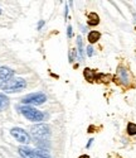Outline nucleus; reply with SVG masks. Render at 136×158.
Returning <instances> with one entry per match:
<instances>
[{
  "mask_svg": "<svg viewBox=\"0 0 136 158\" xmlns=\"http://www.w3.org/2000/svg\"><path fill=\"white\" fill-rule=\"evenodd\" d=\"M37 154H38V158H50V156L46 152V151H42V149H37L35 151Z\"/></svg>",
  "mask_w": 136,
  "mask_h": 158,
  "instance_id": "dca6fc26",
  "label": "nucleus"
},
{
  "mask_svg": "<svg viewBox=\"0 0 136 158\" xmlns=\"http://www.w3.org/2000/svg\"><path fill=\"white\" fill-rule=\"evenodd\" d=\"M77 46H78V56H79V60H81V61H83V60H85V52H83L82 37H81V35L77 37Z\"/></svg>",
  "mask_w": 136,
  "mask_h": 158,
  "instance_id": "1a4fd4ad",
  "label": "nucleus"
},
{
  "mask_svg": "<svg viewBox=\"0 0 136 158\" xmlns=\"http://www.w3.org/2000/svg\"><path fill=\"white\" fill-rule=\"evenodd\" d=\"M0 14H2V9H0Z\"/></svg>",
  "mask_w": 136,
  "mask_h": 158,
  "instance_id": "5701e85b",
  "label": "nucleus"
},
{
  "mask_svg": "<svg viewBox=\"0 0 136 158\" xmlns=\"http://www.w3.org/2000/svg\"><path fill=\"white\" fill-rule=\"evenodd\" d=\"M25 86H26V82L24 78L17 77V78H11L8 82H4L2 89L5 93H17V91H20L22 89H24Z\"/></svg>",
  "mask_w": 136,
  "mask_h": 158,
  "instance_id": "7ed1b4c3",
  "label": "nucleus"
},
{
  "mask_svg": "<svg viewBox=\"0 0 136 158\" xmlns=\"http://www.w3.org/2000/svg\"><path fill=\"white\" fill-rule=\"evenodd\" d=\"M46 101H47V96L43 93H33V94H29L28 96L22 99L23 104H34V105L44 104Z\"/></svg>",
  "mask_w": 136,
  "mask_h": 158,
  "instance_id": "20e7f679",
  "label": "nucleus"
},
{
  "mask_svg": "<svg viewBox=\"0 0 136 158\" xmlns=\"http://www.w3.org/2000/svg\"><path fill=\"white\" fill-rule=\"evenodd\" d=\"M67 35H68V38H71V37L73 35V33H72V27H71V25H68V28H67Z\"/></svg>",
  "mask_w": 136,
  "mask_h": 158,
  "instance_id": "a211bd4d",
  "label": "nucleus"
},
{
  "mask_svg": "<svg viewBox=\"0 0 136 158\" xmlns=\"http://www.w3.org/2000/svg\"><path fill=\"white\" fill-rule=\"evenodd\" d=\"M20 113L26 118L28 120H32V122H40L44 119V114L42 111H39L29 105H23V106L19 108Z\"/></svg>",
  "mask_w": 136,
  "mask_h": 158,
  "instance_id": "f03ea898",
  "label": "nucleus"
},
{
  "mask_svg": "<svg viewBox=\"0 0 136 158\" xmlns=\"http://www.w3.org/2000/svg\"><path fill=\"white\" fill-rule=\"evenodd\" d=\"M37 146L39 147V149H48L49 143H47L46 140H37Z\"/></svg>",
  "mask_w": 136,
  "mask_h": 158,
  "instance_id": "2eb2a0df",
  "label": "nucleus"
},
{
  "mask_svg": "<svg viewBox=\"0 0 136 158\" xmlns=\"http://www.w3.org/2000/svg\"><path fill=\"white\" fill-rule=\"evenodd\" d=\"M43 25H44V22H43V20H40V22H39V25H38V29H40V28L43 27Z\"/></svg>",
  "mask_w": 136,
  "mask_h": 158,
  "instance_id": "aec40b11",
  "label": "nucleus"
},
{
  "mask_svg": "<svg viewBox=\"0 0 136 158\" xmlns=\"http://www.w3.org/2000/svg\"><path fill=\"white\" fill-rule=\"evenodd\" d=\"M78 158H90L87 154H82V156H81V157H78Z\"/></svg>",
  "mask_w": 136,
  "mask_h": 158,
  "instance_id": "4be33fe9",
  "label": "nucleus"
},
{
  "mask_svg": "<svg viewBox=\"0 0 136 158\" xmlns=\"http://www.w3.org/2000/svg\"><path fill=\"white\" fill-rule=\"evenodd\" d=\"M30 134L35 140H47L50 135V129L47 124H35L30 129Z\"/></svg>",
  "mask_w": 136,
  "mask_h": 158,
  "instance_id": "f257e3e1",
  "label": "nucleus"
},
{
  "mask_svg": "<svg viewBox=\"0 0 136 158\" xmlns=\"http://www.w3.org/2000/svg\"><path fill=\"white\" fill-rule=\"evenodd\" d=\"M13 76H14V71L11 69L6 67V66H3V67H0V81L2 82H8L10 81Z\"/></svg>",
  "mask_w": 136,
  "mask_h": 158,
  "instance_id": "423d86ee",
  "label": "nucleus"
},
{
  "mask_svg": "<svg viewBox=\"0 0 136 158\" xmlns=\"http://www.w3.org/2000/svg\"><path fill=\"white\" fill-rule=\"evenodd\" d=\"M117 75H118V77H120V80H121L122 84H125V85L129 84V72H127L126 69L118 67L117 69Z\"/></svg>",
  "mask_w": 136,
  "mask_h": 158,
  "instance_id": "6e6552de",
  "label": "nucleus"
},
{
  "mask_svg": "<svg viewBox=\"0 0 136 158\" xmlns=\"http://www.w3.org/2000/svg\"><path fill=\"white\" fill-rule=\"evenodd\" d=\"M10 134L14 137L18 142H20V143H23V144H28L29 140H30L29 134L26 133L24 129H22V128H11Z\"/></svg>",
  "mask_w": 136,
  "mask_h": 158,
  "instance_id": "39448f33",
  "label": "nucleus"
},
{
  "mask_svg": "<svg viewBox=\"0 0 136 158\" xmlns=\"http://www.w3.org/2000/svg\"><path fill=\"white\" fill-rule=\"evenodd\" d=\"M74 57H76V49H72L70 52V62H73L74 61Z\"/></svg>",
  "mask_w": 136,
  "mask_h": 158,
  "instance_id": "f3484780",
  "label": "nucleus"
},
{
  "mask_svg": "<svg viewBox=\"0 0 136 158\" xmlns=\"http://www.w3.org/2000/svg\"><path fill=\"white\" fill-rule=\"evenodd\" d=\"M19 154L22 158H38L37 152L28 147H19Z\"/></svg>",
  "mask_w": 136,
  "mask_h": 158,
  "instance_id": "0eeeda50",
  "label": "nucleus"
},
{
  "mask_svg": "<svg viewBox=\"0 0 136 158\" xmlns=\"http://www.w3.org/2000/svg\"><path fill=\"white\" fill-rule=\"evenodd\" d=\"M83 75H85V78H86L88 82H93V80H94V73H93L92 70H90V69H85Z\"/></svg>",
  "mask_w": 136,
  "mask_h": 158,
  "instance_id": "ddd939ff",
  "label": "nucleus"
},
{
  "mask_svg": "<svg viewBox=\"0 0 136 158\" xmlns=\"http://www.w3.org/2000/svg\"><path fill=\"white\" fill-rule=\"evenodd\" d=\"M92 142H93V139H90V140H88V144H87V148H90V147H91V144H92Z\"/></svg>",
  "mask_w": 136,
  "mask_h": 158,
  "instance_id": "412c9836",
  "label": "nucleus"
},
{
  "mask_svg": "<svg viewBox=\"0 0 136 158\" xmlns=\"http://www.w3.org/2000/svg\"><path fill=\"white\" fill-rule=\"evenodd\" d=\"M127 134L129 135H136V124H134V123L127 124Z\"/></svg>",
  "mask_w": 136,
  "mask_h": 158,
  "instance_id": "4468645a",
  "label": "nucleus"
},
{
  "mask_svg": "<svg viewBox=\"0 0 136 158\" xmlns=\"http://www.w3.org/2000/svg\"><path fill=\"white\" fill-rule=\"evenodd\" d=\"M9 106V99L6 95L4 94H0V111L5 110Z\"/></svg>",
  "mask_w": 136,
  "mask_h": 158,
  "instance_id": "9b49d317",
  "label": "nucleus"
},
{
  "mask_svg": "<svg viewBox=\"0 0 136 158\" xmlns=\"http://www.w3.org/2000/svg\"><path fill=\"white\" fill-rule=\"evenodd\" d=\"M100 37H101V33L100 32H97V31H92V32H90L88 33V42L90 43H96L98 39H100Z\"/></svg>",
  "mask_w": 136,
  "mask_h": 158,
  "instance_id": "9d476101",
  "label": "nucleus"
},
{
  "mask_svg": "<svg viewBox=\"0 0 136 158\" xmlns=\"http://www.w3.org/2000/svg\"><path fill=\"white\" fill-rule=\"evenodd\" d=\"M87 55H88L90 57L93 55V48H92V46H88V47H87Z\"/></svg>",
  "mask_w": 136,
  "mask_h": 158,
  "instance_id": "6ab92c4d",
  "label": "nucleus"
},
{
  "mask_svg": "<svg viewBox=\"0 0 136 158\" xmlns=\"http://www.w3.org/2000/svg\"><path fill=\"white\" fill-rule=\"evenodd\" d=\"M100 23V18L96 13H90L88 14V24L90 25H97Z\"/></svg>",
  "mask_w": 136,
  "mask_h": 158,
  "instance_id": "f8f14e48",
  "label": "nucleus"
}]
</instances>
